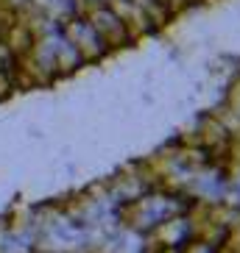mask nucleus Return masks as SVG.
Listing matches in <instances>:
<instances>
[{
	"label": "nucleus",
	"mask_w": 240,
	"mask_h": 253,
	"mask_svg": "<svg viewBox=\"0 0 240 253\" xmlns=\"http://www.w3.org/2000/svg\"><path fill=\"white\" fill-rule=\"evenodd\" d=\"M75 14H81L84 20L92 25V31L98 34V39L104 42V47L109 53L131 45V37H128L126 25L120 23V17L112 11L109 3H95V6H87V8H81V11H75Z\"/></svg>",
	"instance_id": "f257e3e1"
},
{
	"label": "nucleus",
	"mask_w": 240,
	"mask_h": 253,
	"mask_svg": "<svg viewBox=\"0 0 240 253\" xmlns=\"http://www.w3.org/2000/svg\"><path fill=\"white\" fill-rule=\"evenodd\" d=\"M59 31H61V37L67 39L70 45H73V50L84 59V64H92V61L109 56V50L104 47V42L98 39V34L92 31V25L87 23L81 14L67 17V20L61 23Z\"/></svg>",
	"instance_id": "f03ea898"
},
{
	"label": "nucleus",
	"mask_w": 240,
	"mask_h": 253,
	"mask_svg": "<svg viewBox=\"0 0 240 253\" xmlns=\"http://www.w3.org/2000/svg\"><path fill=\"white\" fill-rule=\"evenodd\" d=\"M0 6H3V0H0Z\"/></svg>",
	"instance_id": "7ed1b4c3"
}]
</instances>
